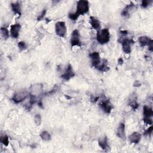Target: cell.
<instances>
[{"label": "cell", "instance_id": "obj_1", "mask_svg": "<svg viewBox=\"0 0 153 153\" xmlns=\"http://www.w3.org/2000/svg\"><path fill=\"white\" fill-rule=\"evenodd\" d=\"M96 39L101 44H105L109 41L110 34L109 30L107 28L99 30L97 33Z\"/></svg>", "mask_w": 153, "mask_h": 153}, {"label": "cell", "instance_id": "obj_30", "mask_svg": "<svg viewBox=\"0 0 153 153\" xmlns=\"http://www.w3.org/2000/svg\"><path fill=\"white\" fill-rule=\"evenodd\" d=\"M143 121L145 123L151 125L152 124V120L150 118H145L144 117L143 119Z\"/></svg>", "mask_w": 153, "mask_h": 153}, {"label": "cell", "instance_id": "obj_18", "mask_svg": "<svg viewBox=\"0 0 153 153\" xmlns=\"http://www.w3.org/2000/svg\"><path fill=\"white\" fill-rule=\"evenodd\" d=\"M143 114L144 117L145 118H150L153 115V111L151 108L145 105L143 108Z\"/></svg>", "mask_w": 153, "mask_h": 153}, {"label": "cell", "instance_id": "obj_29", "mask_svg": "<svg viewBox=\"0 0 153 153\" xmlns=\"http://www.w3.org/2000/svg\"><path fill=\"white\" fill-rule=\"evenodd\" d=\"M46 12H47V10L46 9H44L42 11L41 15L38 17V21H40L41 20L42 18H43L45 16V15L46 14Z\"/></svg>", "mask_w": 153, "mask_h": 153}, {"label": "cell", "instance_id": "obj_17", "mask_svg": "<svg viewBox=\"0 0 153 153\" xmlns=\"http://www.w3.org/2000/svg\"><path fill=\"white\" fill-rule=\"evenodd\" d=\"M11 7L15 13L18 15L19 16L21 15V7L19 2L12 3L11 4Z\"/></svg>", "mask_w": 153, "mask_h": 153}, {"label": "cell", "instance_id": "obj_6", "mask_svg": "<svg viewBox=\"0 0 153 153\" xmlns=\"http://www.w3.org/2000/svg\"><path fill=\"white\" fill-rule=\"evenodd\" d=\"M71 44L72 46H80V40H79V33L78 30L75 29L73 30L71 34Z\"/></svg>", "mask_w": 153, "mask_h": 153}, {"label": "cell", "instance_id": "obj_15", "mask_svg": "<svg viewBox=\"0 0 153 153\" xmlns=\"http://www.w3.org/2000/svg\"><path fill=\"white\" fill-rule=\"evenodd\" d=\"M90 24L93 29L98 30L101 28V23L97 19L96 17L91 16L90 17Z\"/></svg>", "mask_w": 153, "mask_h": 153}, {"label": "cell", "instance_id": "obj_27", "mask_svg": "<svg viewBox=\"0 0 153 153\" xmlns=\"http://www.w3.org/2000/svg\"><path fill=\"white\" fill-rule=\"evenodd\" d=\"M130 105L131 106V107L133 109H137L139 107V104L136 102V101H134L133 100L130 103Z\"/></svg>", "mask_w": 153, "mask_h": 153}, {"label": "cell", "instance_id": "obj_2", "mask_svg": "<svg viewBox=\"0 0 153 153\" xmlns=\"http://www.w3.org/2000/svg\"><path fill=\"white\" fill-rule=\"evenodd\" d=\"M89 10V4L87 1H83L80 0L77 2V11L76 15L79 17L80 15H84L87 13Z\"/></svg>", "mask_w": 153, "mask_h": 153}, {"label": "cell", "instance_id": "obj_8", "mask_svg": "<svg viewBox=\"0 0 153 153\" xmlns=\"http://www.w3.org/2000/svg\"><path fill=\"white\" fill-rule=\"evenodd\" d=\"M21 26L19 23L13 24L10 28V35L13 38H17L19 35Z\"/></svg>", "mask_w": 153, "mask_h": 153}, {"label": "cell", "instance_id": "obj_3", "mask_svg": "<svg viewBox=\"0 0 153 153\" xmlns=\"http://www.w3.org/2000/svg\"><path fill=\"white\" fill-rule=\"evenodd\" d=\"M56 34L60 37H64L66 33V26L64 22H58L55 25Z\"/></svg>", "mask_w": 153, "mask_h": 153}, {"label": "cell", "instance_id": "obj_12", "mask_svg": "<svg viewBox=\"0 0 153 153\" xmlns=\"http://www.w3.org/2000/svg\"><path fill=\"white\" fill-rule=\"evenodd\" d=\"M140 139H141V134L138 132H133L128 137V139L130 140L131 144H137L139 142Z\"/></svg>", "mask_w": 153, "mask_h": 153}, {"label": "cell", "instance_id": "obj_9", "mask_svg": "<svg viewBox=\"0 0 153 153\" xmlns=\"http://www.w3.org/2000/svg\"><path fill=\"white\" fill-rule=\"evenodd\" d=\"M75 73L73 71V69L72 68V66L71 65H69L66 69V71L61 76L62 78H64L65 80H69L71 78L74 77L75 76Z\"/></svg>", "mask_w": 153, "mask_h": 153}, {"label": "cell", "instance_id": "obj_5", "mask_svg": "<svg viewBox=\"0 0 153 153\" xmlns=\"http://www.w3.org/2000/svg\"><path fill=\"white\" fill-rule=\"evenodd\" d=\"M28 96V93L26 91H21L13 96V97H12V100L14 102L18 103L25 100Z\"/></svg>", "mask_w": 153, "mask_h": 153}, {"label": "cell", "instance_id": "obj_33", "mask_svg": "<svg viewBox=\"0 0 153 153\" xmlns=\"http://www.w3.org/2000/svg\"><path fill=\"white\" fill-rule=\"evenodd\" d=\"M120 33L123 35H126L127 34V30H121V31H120Z\"/></svg>", "mask_w": 153, "mask_h": 153}, {"label": "cell", "instance_id": "obj_31", "mask_svg": "<svg viewBox=\"0 0 153 153\" xmlns=\"http://www.w3.org/2000/svg\"><path fill=\"white\" fill-rule=\"evenodd\" d=\"M152 132V127L151 126L147 130H146L144 133V135H150Z\"/></svg>", "mask_w": 153, "mask_h": 153}, {"label": "cell", "instance_id": "obj_20", "mask_svg": "<svg viewBox=\"0 0 153 153\" xmlns=\"http://www.w3.org/2000/svg\"><path fill=\"white\" fill-rule=\"evenodd\" d=\"M96 68L99 71H102V72H107L109 70V68L107 65V61L105 59L103 60V62L97 66Z\"/></svg>", "mask_w": 153, "mask_h": 153}, {"label": "cell", "instance_id": "obj_32", "mask_svg": "<svg viewBox=\"0 0 153 153\" xmlns=\"http://www.w3.org/2000/svg\"><path fill=\"white\" fill-rule=\"evenodd\" d=\"M133 85H134V86H135V87H139V86H140V83L139 81H136L135 83H134L133 84Z\"/></svg>", "mask_w": 153, "mask_h": 153}, {"label": "cell", "instance_id": "obj_7", "mask_svg": "<svg viewBox=\"0 0 153 153\" xmlns=\"http://www.w3.org/2000/svg\"><path fill=\"white\" fill-rule=\"evenodd\" d=\"M90 58L91 60V64H92V65L95 66V68H97L101 62L99 53L96 52L91 53V54H90Z\"/></svg>", "mask_w": 153, "mask_h": 153}, {"label": "cell", "instance_id": "obj_11", "mask_svg": "<svg viewBox=\"0 0 153 153\" xmlns=\"http://www.w3.org/2000/svg\"><path fill=\"white\" fill-rule=\"evenodd\" d=\"M132 43H134V41L132 40L128 39H125L121 41L122 44V48H123V50L125 53L127 54H129L131 52V47L130 44Z\"/></svg>", "mask_w": 153, "mask_h": 153}, {"label": "cell", "instance_id": "obj_21", "mask_svg": "<svg viewBox=\"0 0 153 153\" xmlns=\"http://www.w3.org/2000/svg\"><path fill=\"white\" fill-rule=\"evenodd\" d=\"M41 138L45 141H49L51 140V136L50 133L47 131H43L40 133Z\"/></svg>", "mask_w": 153, "mask_h": 153}, {"label": "cell", "instance_id": "obj_28", "mask_svg": "<svg viewBox=\"0 0 153 153\" xmlns=\"http://www.w3.org/2000/svg\"><path fill=\"white\" fill-rule=\"evenodd\" d=\"M69 17H70V19L72 20V21H76L78 17L76 15V13H70L69 14Z\"/></svg>", "mask_w": 153, "mask_h": 153}, {"label": "cell", "instance_id": "obj_25", "mask_svg": "<svg viewBox=\"0 0 153 153\" xmlns=\"http://www.w3.org/2000/svg\"><path fill=\"white\" fill-rule=\"evenodd\" d=\"M18 47H19V49L21 50H23L26 49V47H27V46L25 42L21 41L19 42V43H18Z\"/></svg>", "mask_w": 153, "mask_h": 153}, {"label": "cell", "instance_id": "obj_19", "mask_svg": "<svg viewBox=\"0 0 153 153\" xmlns=\"http://www.w3.org/2000/svg\"><path fill=\"white\" fill-rule=\"evenodd\" d=\"M134 7V5L131 3L128 4L121 12V15L123 16H127L130 15V11Z\"/></svg>", "mask_w": 153, "mask_h": 153}, {"label": "cell", "instance_id": "obj_23", "mask_svg": "<svg viewBox=\"0 0 153 153\" xmlns=\"http://www.w3.org/2000/svg\"><path fill=\"white\" fill-rule=\"evenodd\" d=\"M0 141L5 146H7L9 144V139L7 135H1L0 138Z\"/></svg>", "mask_w": 153, "mask_h": 153}, {"label": "cell", "instance_id": "obj_10", "mask_svg": "<svg viewBox=\"0 0 153 153\" xmlns=\"http://www.w3.org/2000/svg\"><path fill=\"white\" fill-rule=\"evenodd\" d=\"M100 107L105 113L109 114L113 109V106L109 100H103L100 103Z\"/></svg>", "mask_w": 153, "mask_h": 153}, {"label": "cell", "instance_id": "obj_24", "mask_svg": "<svg viewBox=\"0 0 153 153\" xmlns=\"http://www.w3.org/2000/svg\"><path fill=\"white\" fill-rule=\"evenodd\" d=\"M34 121L36 126H40L41 124V117L40 114H36L34 117Z\"/></svg>", "mask_w": 153, "mask_h": 153}, {"label": "cell", "instance_id": "obj_26", "mask_svg": "<svg viewBox=\"0 0 153 153\" xmlns=\"http://www.w3.org/2000/svg\"><path fill=\"white\" fill-rule=\"evenodd\" d=\"M151 3V1H148V0H144L141 3V7L144 9H145L148 7L150 4Z\"/></svg>", "mask_w": 153, "mask_h": 153}, {"label": "cell", "instance_id": "obj_13", "mask_svg": "<svg viewBox=\"0 0 153 153\" xmlns=\"http://www.w3.org/2000/svg\"><path fill=\"white\" fill-rule=\"evenodd\" d=\"M42 90H43V85L40 83H38L34 84L30 87V92L32 93V95H38L42 92Z\"/></svg>", "mask_w": 153, "mask_h": 153}, {"label": "cell", "instance_id": "obj_16", "mask_svg": "<svg viewBox=\"0 0 153 153\" xmlns=\"http://www.w3.org/2000/svg\"><path fill=\"white\" fill-rule=\"evenodd\" d=\"M98 143H99V146L101 147L102 150H106L108 148V140H107V138L106 136H104L103 137L100 138L98 140Z\"/></svg>", "mask_w": 153, "mask_h": 153}, {"label": "cell", "instance_id": "obj_34", "mask_svg": "<svg viewBox=\"0 0 153 153\" xmlns=\"http://www.w3.org/2000/svg\"><path fill=\"white\" fill-rule=\"evenodd\" d=\"M123 64V60L122 59V58H120L119 59V65H122Z\"/></svg>", "mask_w": 153, "mask_h": 153}, {"label": "cell", "instance_id": "obj_22", "mask_svg": "<svg viewBox=\"0 0 153 153\" xmlns=\"http://www.w3.org/2000/svg\"><path fill=\"white\" fill-rule=\"evenodd\" d=\"M1 34L2 37L5 40H7L10 36V33L9 30L5 27H2L1 28Z\"/></svg>", "mask_w": 153, "mask_h": 153}, {"label": "cell", "instance_id": "obj_4", "mask_svg": "<svg viewBox=\"0 0 153 153\" xmlns=\"http://www.w3.org/2000/svg\"><path fill=\"white\" fill-rule=\"evenodd\" d=\"M139 42L141 47H144L146 46H148V49L152 52L153 51V42L152 40L150 38H149L147 36H140L139 38Z\"/></svg>", "mask_w": 153, "mask_h": 153}, {"label": "cell", "instance_id": "obj_14", "mask_svg": "<svg viewBox=\"0 0 153 153\" xmlns=\"http://www.w3.org/2000/svg\"><path fill=\"white\" fill-rule=\"evenodd\" d=\"M125 125L123 123H121L119 125L117 130V135L119 138L122 139H125L126 136H125Z\"/></svg>", "mask_w": 153, "mask_h": 153}]
</instances>
